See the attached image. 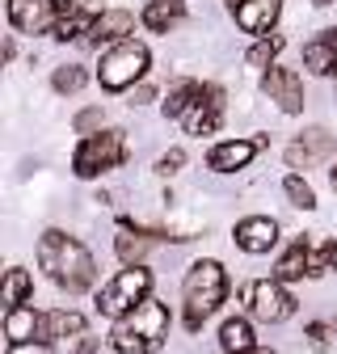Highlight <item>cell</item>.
Segmentation results:
<instances>
[{"instance_id": "obj_8", "label": "cell", "mask_w": 337, "mask_h": 354, "mask_svg": "<svg viewBox=\"0 0 337 354\" xmlns=\"http://www.w3.org/2000/svg\"><path fill=\"white\" fill-rule=\"evenodd\" d=\"M262 93L282 110V114H300L304 110V80H300V72H291V68H270L266 76H262Z\"/></svg>"}, {"instance_id": "obj_2", "label": "cell", "mask_w": 337, "mask_h": 354, "mask_svg": "<svg viewBox=\"0 0 337 354\" xmlns=\"http://www.w3.org/2000/svg\"><path fill=\"white\" fill-rule=\"evenodd\" d=\"M168 337V308L160 299H144L135 313H126L114 333H110V346L118 354H156Z\"/></svg>"}, {"instance_id": "obj_1", "label": "cell", "mask_w": 337, "mask_h": 354, "mask_svg": "<svg viewBox=\"0 0 337 354\" xmlns=\"http://www.w3.org/2000/svg\"><path fill=\"white\" fill-rule=\"evenodd\" d=\"M38 266L51 274V283H59L64 291H89L93 279H97V261L93 253L84 249L76 236H64V232H42L38 241Z\"/></svg>"}, {"instance_id": "obj_21", "label": "cell", "mask_w": 337, "mask_h": 354, "mask_svg": "<svg viewBox=\"0 0 337 354\" xmlns=\"http://www.w3.org/2000/svg\"><path fill=\"white\" fill-rule=\"evenodd\" d=\"M198 93H202V84H198V80H182L173 93H168V102H164V118H186L190 106L198 102Z\"/></svg>"}, {"instance_id": "obj_15", "label": "cell", "mask_w": 337, "mask_h": 354, "mask_svg": "<svg viewBox=\"0 0 337 354\" xmlns=\"http://www.w3.org/2000/svg\"><path fill=\"white\" fill-rule=\"evenodd\" d=\"M304 68L316 76H337V30H320L304 47Z\"/></svg>"}, {"instance_id": "obj_31", "label": "cell", "mask_w": 337, "mask_h": 354, "mask_svg": "<svg viewBox=\"0 0 337 354\" xmlns=\"http://www.w3.org/2000/svg\"><path fill=\"white\" fill-rule=\"evenodd\" d=\"M131 102L139 106V102H152V88L148 84H139V88H131Z\"/></svg>"}, {"instance_id": "obj_37", "label": "cell", "mask_w": 337, "mask_h": 354, "mask_svg": "<svg viewBox=\"0 0 337 354\" xmlns=\"http://www.w3.org/2000/svg\"><path fill=\"white\" fill-rule=\"evenodd\" d=\"M316 5H333V0H316Z\"/></svg>"}, {"instance_id": "obj_4", "label": "cell", "mask_w": 337, "mask_h": 354, "mask_svg": "<svg viewBox=\"0 0 337 354\" xmlns=\"http://www.w3.org/2000/svg\"><path fill=\"white\" fill-rule=\"evenodd\" d=\"M148 291H152V274L144 270V266H126V270H118L97 291V313L110 317V321H122L126 313H135L144 299H152Z\"/></svg>"}, {"instance_id": "obj_36", "label": "cell", "mask_w": 337, "mask_h": 354, "mask_svg": "<svg viewBox=\"0 0 337 354\" xmlns=\"http://www.w3.org/2000/svg\"><path fill=\"white\" fill-rule=\"evenodd\" d=\"M329 182H333V190H337V165H333V173H329Z\"/></svg>"}, {"instance_id": "obj_29", "label": "cell", "mask_w": 337, "mask_h": 354, "mask_svg": "<svg viewBox=\"0 0 337 354\" xmlns=\"http://www.w3.org/2000/svg\"><path fill=\"white\" fill-rule=\"evenodd\" d=\"M9 354H55L51 342H21V346H9Z\"/></svg>"}, {"instance_id": "obj_6", "label": "cell", "mask_w": 337, "mask_h": 354, "mask_svg": "<svg viewBox=\"0 0 337 354\" xmlns=\"http://www.w3.org/2000/svg\"><path fill=\"white\" fill-rule=\"evenodd\" d=\"M122 156H126V131L106 127V131H97V136L80 140V148L72 156V169H76V177H97V173L122 165Z\"/></svg>"}, {"instance_id": "obj_24", "label": "cell", "mask_w": 337, "mask_h": 354, "mask_svg": "<svg viewBox=\"0 0 337 354\" xmlns=\"http://www.w3.org/2000/svg\"><path fill=\"white\" fill-rule=\"evenodd\" d=\"M84 80H89V72H84L80 64H64V68H55V76H51L55 93H76V88H84Z\"/></svg>"}, {"instance_id": "obj_28", "label": "cell", "mask_w": 337, "mask_h": 354, "mask_svg": "<svg viewBox=\"0 0 337 354\" xmlns=\"http://www.w3.org/2000/svg\"><path fill=\"white\" fill-rule=\"evenodd\" d=\"M182 165H186V152H182V148H168V152L156 160V173H164V177H168V173H177Z\"/></svg>"}, {"instance_id": "obj_9", "label": "cell", "mask_w": 337, "mask_h": 354, "mask_svg": "<svg viewBox=\"0 0 337 354\" xmlns=\"http://www.w3.org/2000/svg\"><path fill=\"white\" fill-rule=\"evenodd\" d=\"M64 13L55 9V0H9V21L21 34H42V30H55Z\"/></svg>"}, {"instance_id": "obj_19", "label": "cell", "mask_w": 337, "mask_h": 354, "mask_svg": "<svg viewBox=\"0 0 337 354\" xmlns=\"http://www.w3.org/2000/svg\"><path fill=\"white\" fill-rule=\"evenodd\" d=\"M182 17H186V0H148L144 5V26L156 34H168Z\"/></svg>"}, {"instance_id": "obj_26", "label": "cell", "mask_w": 337, "mask_h": 354, "mask_svg": "<svg viewBox=\"0 0 337 354\" xmlns=\"http://www.w3.org/2000/svg\"><path fill=\"white\" fill-rule=\"evenodd\" d=\"M282 47H287V38H282V34H274V38L266 34V38H258V47L249 51V64H253V68H266V64L274 68V55H278Z\"/></svg>"}, {"instance_id": "obj_27", "label": "cell", "mask_w": 337, "mask_h": 354, "mask_svg": "<svg viewBox=\"0 0 337 354\" xmlns=\"http://www.w3.org/2000/svg\"><path fill=\"white\" fill-rule=\"evenodd\" d=\"M76 131H80L84 140L97 136V131H102V110H97V106H93V110H80V114H76Z\"/></svg>"}, {"instance_id": "obj_20", "label": "cell", "mask_w": 337, "mask_h": 354, "mask_svg": "<svg viewBox=\"0 0 337 354\" xmlns=\"http://www.w3.org/2000/svg\"><path fill=\"white\" fill-rule=\"evenodd\" d=\"M220 342H224V354H253V350H258V346H253V329H249V321H244V317L224 321Z\"/></svg>"}, {"instance_id": "obj_10", "label": "cell", "mask_w": 337, "mask_h": 354, "mask_svg": "<svg viewBox=\"0 0 337 354\" xmlns=\"http://www.w3.org/2000/svg\"><path fill=\"white\" fill-rule=\"evenodd\" d=\"M220 118H224V88L220 84H202L198 102L190 106V114L182 122H186L190 136H211V131L220 127Z\"/></svg>"}, {"instance_id": "obj_16", "label": "cell", "mask_w": 337, "mask_h": 354, "mask_svg": "<svg viewBox=\"0 0 337 354\" xmlns=\"http://www.w3.org/2000/svg\"><path fill=\"white\" fill-rule=\"evenodd\" d=\"M5 337H9V346H21V342H42V317L34 313L30 304L9 308V313H5Z\"/></svg>"}, {"instance_id": "obj_11", "label": "cell", "mask_w": 337, "mask_h": 354, "mask_svg": "<svg viewBox=\"0 0 337 354\" xmlns=\"http://www.w3.org/2000/svg\"><path fill=\"white\" fill-rule=\"evenodd\" d=\"M325 156H333V136H329V131H320V127L304 131L295 144H287V165L291 169H312Z\"/></svg>"}, {"instance_id": "obj_25", "label": "cell", "mask_w": 337, "mask_h": 354, "mask_svg": "<svg viewBox=\"0 0 337 354\" xmlns=\"http://www.w3.org/2000/svg\"><path fill=\"white\" fill-rule=\"evenodd\" d=\"M282 190H287V198H291V207H300V211H312L316 207V194H312V186L304 182L300 173H291L287 182H282Z\"/></svg>"}, {"instance_id": "obj_5", "label": "cell", "mask_w": 337, "mask_h": 354, "mask_svg": "<svg viewBox=\"0 0 337 354\" xmlns=\"http://www.w3.org/2000/svg\"><path fill=\"white\" fill-rule=\"evenodd\" d=\"M144 72H148V47L135 38H126V42H118V47H110L102 55L97 80L110 93H122V88H135V80H144Z\"/></svg>"}, {"instance_id": "obj_17", "label": "cell", "mask_w": 337, "mask_h": 354, "mask_svg": "<svg viewBox=\"0 0 337 354\" xmlns=\"http://www.w3.org/2000/svg\"><path fill=\"white\" fill-rule=\"evenodd\" d=\"M84 337V317L72 308H55V313L42 317V342H72Z\"/></svg>"}, {"instance_id": "obj_22", "label": "cell", "mask_w": 337, "mask_h": 354, "mask_svg": "<svg viewBox=\"0 0 337 354\" xmlns=\"http://www.w3.org/2000/svg\"><path fill=\"white\" fill-rule=\"evenodd\" d=\"M34 291V279L30 270H21V266H13V270L5 274V308H21Z\"/></svg>"}, {"instance_id": "obj_13", "label": "cell", "mask_w": 337, "mask_h": 354, "mask_svg": "<svg viewBox=\"0 0 337 354\" xmlns=\"http://www.w3.org/2000/svg\"><path fill=\"white\" fill-rule=\"evenodd\" d=\"M135 30V17L126 13V9H106L93 30H89V42L93 47H118V42H126V34Z\"/></svg>"}, {"instance_id": "obj_35", "label": "cell", "mask_w": 337, "mask_h": 354, "mask_svg": "<svg viewBox=\"0 0 337 354\" xmlns=\"http://www.w3.org/2000/svg\"><path fill=\"white\" fill-rule=\"evenodd\" d=\"M55 9H64V13H68V9H72V0H55Z\"/></svg>"}, {"instance_id": "obj_3", "label": "cell", "mask_w": 337, "mask_h": 354, "mask_svg": "<svg viewBox=\"0 0 337 354\" xmlns=\"http://www.w3.org/2000/svg\"><path fill=\"white\" fill-rule=\"evenodd\" d=\"M224 295H228V274H224V266L220 261H194L190 266V274H186V283H182V304H186V325L190 329H198L215 308L224 304Z\"/></svg>"}, {"instance_id": "obj_7", "label": "cell", "mask_w": 337, "mask_h": 354, "mask_svg": "<svg viewBox=\"0 0 337 354\" xmlns=\"http://www.w3.org/2000/svg\"><path fill=\"white\" fill-rule=\"evenodd\" d=\"M249 313L266 325H282L295 313V299L278 279H258V283H249Z\"/></svg>"}, {"instance_id": "obj_32", "label": "cell", "mask_w": 337, "mask_h": 354, "mask_svg": "<svg viewBox=\"0 0 337 354\" xmlns=\"http://www.w3.org/2000/svg\"><path fill=\"white\" fill-rule=\"evenodd\" d=\"M93 350H97V337H84V342L76 346V354H93Z\"/></svg>"}, {"instance_id": "obj_33", "label": "cell", "mask_w": 337, "mask_h": 354, "mask_svg": "<svg viewBox=\"0 0 337 354\" xmlns=\"http://www.w3.org/2000/svg\"><path fill=\"white\" fill-rule=\"evenodd\" d=\"M329 261H333V270H337V241L329 245Z\"/></svg>"}, {"instance_id": "obj_38", "label": "cell", "mask_w": 337, "mask_h": 354, "mask_svg": "<svg viewBox=\"0 0 337 354\" xmlns=\"http://www.w3.org/2000/svg\"><path fill=\"white\" fill-rule=\"evenodd\" d=\"M253 354H270V350H253Z\"/></svg>"}, {"instance_id": "obj_34", "label": "cell", "mask_w": 337, "mask_h": 354, "mask_svg": "<svg viewBox=\"0 0 337 354\" xmlns=\"http://www.w3.org/2000/svg\"><path fill=\"white\" fill-rule=\"evenodd\" d=\"M224 5H228V13H232V9H240V5H244V0H224Z\"/></svg>"}, {"instance_id": "obj_23", "label": "cell", "mask_w": 337, "mask_h": 354, "mask_svg": "<svg viewBox=\"0 0 337 354\" xmlns=\"http://www.w3.org/2000/svg\"><path fill=\"white\" fill-rule=\"evenodd\" d=\"M114 249H118V257L126 261V266H139L144 261V253H148V236L144 232H118V241H114Z\"/></svg>"}, {"instance_id": "obj_30", "label": "cell", "mask_w": 337, "mask_h": 354, "mask_svg": "<svg viewBox=\"0 0 337 354\" xmlns=\"http://www.w3.org/2000/svg\"><path fill=\"white\" fill-rule=\"evenodd\" d=\"M308 337H312L316 346H329V325H320V321H316V325H308Z\"/></svg>"}, {"instance_id": "obj_18", "label": "cell", "mask_w": 337, "mask_h": 354, "mask_svg": "<svg viewBox=\"0 0 337 354\" xmlns=\"http://www.w3.org/2000/svg\"><path fill=\"white\" fill-rule=\"evenodd\" d=\"M304 274H312V249H308V241H295V245L278 257L274 279H278V283H295V279H304Z\"/></svg>"}, {"instance_id": "obj_12", "label": "cell", "mask_w": 337, "mask_h": 354, "mask_svg": "<svg viewBox=\"0 0 337 354\" xmlns=\"http://www.w3.org/2000/svg\"><path fill=\"white\" fill-rule=\"evenodd\" d=\"M232 236H236V245L244 253H270L278 245V224L270 215H249V219H240V224L232 228Z\"/></svg>"}, {"instance_id": "obj_14", "label": "cell", "mask_w": 337, "mask_h": 354, "mask_svg": "<svg viewBox=\"0 0 337 354\" xmlns=\"http://www.w3.org/2000/svg\"><path fill=\"white\" fill-rule=\"evenodd\" d=\"M258 140H224V144H215L211 148V156H206V165L215 169V173H236V169H244L253 156H258Z\"/></svg>"}]
</instances>
